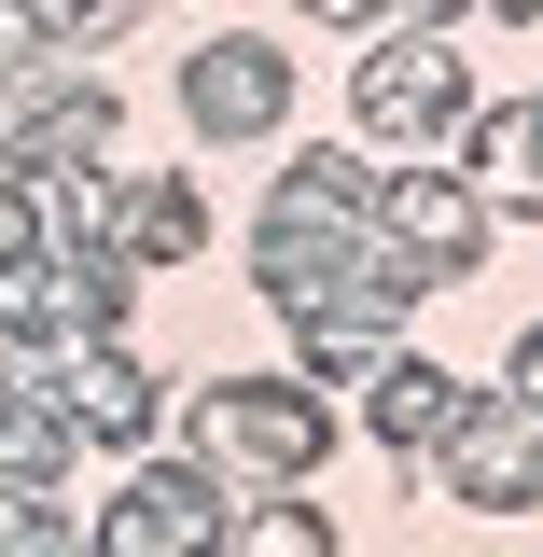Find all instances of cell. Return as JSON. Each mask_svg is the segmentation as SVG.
<instances>
[{
	"label": "cell",
	"instance_id": "6da1fadb",
	"mask_svg": "<svg viewBox=\"0 0 543 557\" xmlns=\"http://www.w3.org/2000/svg\"><path fill=\"white\" fill-rule=\"evenodd\" d=\"M446 487H460L474 516H516V487H530V376L446 418Z\"/></svg>",
	"mask_w": 543,
	"mask_h": 557
},
{
	"label": "cell",
	"instance_id": "7a4b0ae2",
	"mask_svg": "<svg viewBox=\"0 0 543 557\" xmlns=\"http://www.w3.org/2000/svg\"><path fill=\"white\" fill-rule=\"evenodd\" d=\"M196 446H223L237 474H307V460H321V418L293 405V391H209Z\"/></svg>",
	"mask_w": 543,
	"mask_h": 557
},
{
	"label": "cell",
	"instance_id": "3957f363",
	"mask_svg": "<svg viewBox=\"0 0 543 557\" xmlns=\"http://www.w3.org/2000/svg\"><path fill=\"white\" fill-rule=\"evenodd\" d=\"M377 223H391V251H405V265H432V278H460L488 251V209L460 196V182H391V196H377Z\"/></svg>",
	"mask_w": 543,
	"mask_h": 557
},
{
	"label": "cell",
	"instance_id": "277c9868",
	"mask_svg": "<svg viewBox=\"0 0 543 557\" xmlns=\"http://www.w3.org/2000/svg\"><path fill=\"white\" fill-rule=\"evenodd\" d=\"M182 112H196L209 139H251L279 112V57H266V42H209V57L182 70Z\"/></svg>",
	"mask_w": 543,
	"mask_h": 557
},
{
	"label": "cell",
	"instance_id": "5b68a950",
	"mask_svg": "<svg viewBox=\"0 0 543 557\" xmlns=\"http://www.w3.org/2000/svg\"><path fill=\"white\" fill-rule=\"evenodd\" d=\"M362 112H377V126H446V112H460V57H446V42H391V57L362 70Z\"/></svg>",
	"mask_w": 543,
	"mask_h": 557
},
{
	"label": "cell",
	"instance_id": "8992f818",
	"mask_svg": "<svg viewBox=\"0 0 543 557\" xmlns=\"http://www.w3.org/2000/svg\"><path fill=\"white\" fill-rule=\"evenodd\" d=\"M57 418H70V432H139V418H153V376L84 348V362H70V391H57Z\"/></svg>",
	"mask_w": 543,
	"mask_h": 557
},
{
	"label": "cell",
	"instance_id": "52a82bcc",
	"mask_svg": "<svg viewBox=\"0 0 543 557\" xmlns=\"http://www.w3.org/2000/svg\"><path fill=\"white\" fill-rule=\"evenodd\" d=\"M474 405V391H460V376H377V432H391V446H446V418Z\"/></svg>",
	"mask_w": 543,
	"mask_h": 557
},
{
	"label": "cell",
	"instance_id": "ba28073f",
	"mask_svg": "<svg viewBox=\"0 0 543 557\" xmlns=\"http://www.w3.org/2000/svg\"><path fill=\"white\" fill-rule=\"evenodd\" d=\"M474 182H488L502 209H530V112H516V98H502V112L474 126Z\"/></svg>",
	"mask_w": 543,
	"mask_h": 557
}]
</instances>
